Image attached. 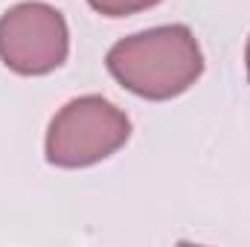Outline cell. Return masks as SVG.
<instances>
[{"label": "cell", "instance_id": "cell-3", "mask_svg": "<svg viewBox=\"0 0 250 247\" xmlns=\"http://www.w3.org/2000/svg\"><path fill=\"white\" fill-rule=\"evenodd\" d=\"M70 29L64 15L41 0H26L0 18V62L18 76H47L67 62Z\"/></svg>", "mask_w": 250, "mask_h": 247}, {"label": "cell", "instance_id": "cell-2", "mask_svg": "<svg viewBox=\"0 0 250 247\" xmlns=\"http://www.w3.org/2000/svg\"><path fill=\"white\" fill-rule=\"evenodd\" d=\"M131 137L123 111L102 96L67 102L47 128V160L59 169H84L117 154Z\"/></svg>", "mask_w": 250, "mask_h": 247}, {"label": "cell", "instance_id": "cell-5", "mask_svg": "<svg viewBox=\"0 0 250 247\" xmlns=\"http://www.w3.org/2000/svg\"><path fill=\"white\" fill-rule=\"evenodd\" d=\"M245 67H248V76H250V38H248V50H245Z\"/></svg>", "mask_w": 250, "mask_h": 247}, {"label": "cell", "instance_id": "cell-4", "mask_svg": "<svg viewBox=\"0 0 250 247\" xmlns=\"http://www.w3.org/2000/svg\"><path fill=\"white\" fill-rule=\"evenodd\" d=\"M87 3L105 18H125V15H137L157 6L160 0H87Z\"/></svg>", "mask_w": 250, "mask_h": 247}, {"label": "cell", "instance_id": "cell-1", "mask_svg": "<svg viewBox=\"0 0 250 247\" xmlns=\"http://www.w3.org/2000/svg\"><path fill=\"white\" fill-rule=\"evenodd\" d=\"M105 64L125 90L151 102H166L187 93L204 73L198 38L184 23L128 35L108 50Z\"/></svg>", "mask_w": 250, "mask_h": 247}]
</instances>
